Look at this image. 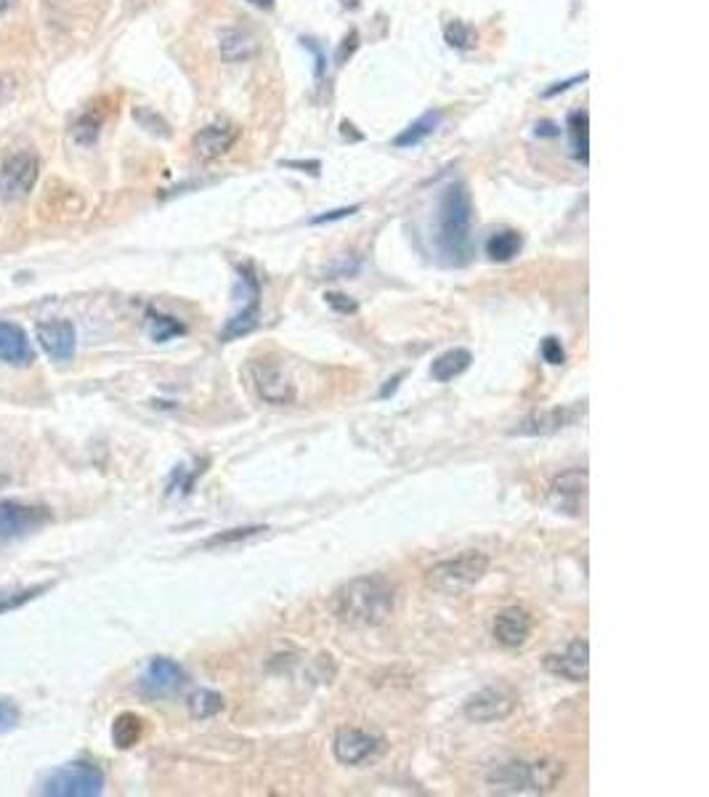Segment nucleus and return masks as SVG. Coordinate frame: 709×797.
<instances>
[{
	"label": "nucleus",
	"mask_w": 709,
	"mask_h": 797,
	"mask_svg": "<svg viewBox=\"0 0 709 797\" xmlns=\"http://www.w3.org/2000/svg\"><path fill=\"white\" fill-rule=\"evenodd\" d=\"M471 362L473 354L468 349H449L433 359L431 375L433 380H439V383H449V380L460 378V375L471 367Z\"/></svg>",
	"instance_id": "aec40b11"
},
{
	"label": "nucleus",
	"mask_w": 709,
	"mask_h": 797,
	"mask_svg": "<svg viewBox=\"0 0 709 797\" xmlns=\"http://www.w3.org/2000/svg\"><path fill=\"white\" fill-rule=\"evenodd\" d=\"M399 380H401V375H396L394 380H388V386L383 388V396H388V394H394L396 391V386H399Z\"/></svg>",
	"instance_id": "ea45409f"
},
{
	"label": "nucleus",
	"mask_w": 709,
	"mask_h": 797,
	"mask_svg": "<svg viewBox=\"0 0 709 797\" xmlns=\"http://www.w3.org/2000/svg\"><path fill=\"white\" fill-rule=\"evenodd\" d=\"M250 378L263 402L274 404V407H285L295 402V386L293 380L287 378L285 370L274 362H253L250 364Z\"/></svg>",
	"instance_id": "9d476101"
},
{
	"label": "nucleus",
	"mask_w": 709,
	"mask_h": 797,
	"mask_svg": "<svg viewBox=\"0 0 709 797\" xmlns=\"http://www.w3.org/2000/svg\"><path fill=\"white\" fill-rule=\"evenodd\" d=\"M356 210H359V205H354V208H340V210H330V213H324V216H316L314 224H330V221H338V218H346V216H354Z\"/></svg>",
	"instance_id": "f704fd0d"
},
{
	"label": "nucleus",
	"mask_w": 709,
	"mask_h": 797,
	"mask_svg": "<svg viewBox=\"0 0 709 797\" xmlns=\"http://www.w3.org/2000/svg\"><path fill=\"white\" fill-rule=\"evenodd\" d=\"M218 54L229 64L250 62L258 54V40L245 27H224L218 32Z\"/></svg>",
	"instance_id": "a211bd4d"
},
{
	"label": "nucleus",
	"mask_w": 709,
	"mask_h": 797,
	"mask_svg": "<svg viewBox=\"0 0 709 797\" xmlns=\"http://www.w3.org/2000/svg\"><path fill=\"white\" fill-rule=\"evenodd\" d=\"M489 572V558L478 550H465L455 558H444L425 572V585L444 596H457L484 580Z\"/></svg>",
	"instance_id": "7ed1b4c3"
},
{
	"label": "nucleus",
	"mask_w": 709,
	"mask_h": 797,
	"mask_svg": "<svg viewBox=\"0 0 709 797\" xmlns=\"http://www.w3.org/2000/svg\"><path fill=\"white\" fill-rule=\"evenodd\" d=\"M287 168H311L314 173H319V163H287Z\"/></svg>",
	"instance_id": "58836bf2"
},
{
	"label": "nucleus",
	"mask_w": 709,
	"mask_h": 797,
	"mask_svg": "<svg viewBox=\"0 0 709 797\" xmlns=\"http://www.w3.org/2000/svg\"><path fill=\"white\" fill-rule=\"evenodd\" d=\"M99 133H101V117L93 115V112H88V115H83L80 120L72 123V139L78 141L80 147H91V144H96Z\"/></svg>",
	"instance_id": "c85d7f7f"
},
{
	"label": "nucleus",
	"mask_w": 709,
	"mask_h": 797,
	"mask_svg": "<svg viewBox=\"0 0 709 797\" xmlns=\"http://www.w3.org/2000/svg\"><path fill=\"white\" fill-rule=\"evenodd\" d=\"M383 744V736L370 734L364 728H340L332 739V752L343 766H362L383 750Z\"/></svg>",
	"instance_id": "6e6552de"
},
{
	"label": "nucleus",
	"mask_w": 709,
	"mask_h": 797,
	"mask_svg": "<svg viewBox=\"0 0 709 797\" xmlns=\"http://www.w3.org/2000/svg\"><path fill=\"white\" fill-rule=\"evenodd\" d=\"M269 529L266 527H245V529H229V532H221L216 534V537H210L205 545L208 548H213V545H229V542H245V540H253V537H261V534H266Z\"/></svg>",
	"instance_id": "7c9ffc66"
},
{
	"label": "nucleus",
	"mask_w": 709,
	"mask_h": 797,
	"mask_svg": "<svg viewBox=\"0 0 709 797\" xmlns=\"http://www.w3.org/2000/svg\"><path fill=\"white\" fill-rule=\"evenodd\" d=\"M38 343L46 351L48 359L54 362H72L75 349H78V333L75 325L67 319H51L38 325Z\"/></svg>",
	"instance_id": "ddd939ff"
},
{
	"label": "nucleus",
	"mask_w": 709,
	"mask_h": 797,
	"mask_svg": "<svg viewBox=\"0 0 709 797\" xmlns=\"http://www.w3.org/2000/svg\"><path fill=\"white\" fill-rule=\"evenodd\" d=\"M237 139V123H232V120H216V123H208L205 128L197 131V136L192 141L194 155L200 157V160H216V157L226 155L237 144Z\"/></svg>",
	"instance_id": "2eb2a0df"
},
{
	"label": "nucleus",
	"mask_w": 709,
	"mask_h": 797,
	"mask_svg": "<svg viewBox=\"0 0 709 797\" xmlns=\"http://www.w3.org/2000/svg\"><path fill=\"white\" fill-rule=\"evenodd\" d=\"M184 683H186L184 667L168 657H155L147 665L144 675H141L139 689L141 694L149 699H165L173 697V694H178V691L184 689Z\"/></svg>",
	"instance_id": "1a4fd4ad"
},
{
	"label": "nucleus",
	"mask_w": 709,
	"mask_h": 797,
	"mask_svg": "<svg viewBox=\"0 0 709 797\" xmlns=\"http://www.w3.org/2000/svg\"><path fill=\"white\" fill-rule=\"evenodd\" d=\"M247 3L255 8H261V11H271V8H274V0H247Z\"/></svg>",
	"instance_id": "4c0bfd02"
},
{
	"label": "nucleus",
	"mask_w": 709,
	"mask_h": 797,
	"mask_svg": "<svg viewBox=\"0 0 709 797\" xmlns=\"http://www.w3.org/2000/svg\"><path fill=\"white\" fill-rule=\"evenodd\" d=\"M473 200L463 181H452L441 189L436 210V248L444 261L463 266L471 258Z\"/></svg>",
	"instance_id": "f03ea898"
},
{
	"label": "nucleus",
	"mask_w": 709,
	"mask_h": 797,
	"mask_svg": "<svg viewBox=\"0 0 709 797\" xmlns=\"http://www.w3.org/2000/svg\"><path fill=\"white\" fill-rule=\"evenodd\" d=\"M0 362L27 367L32 362V346L27 333L14 322H0Z\"/></svg>",
	"instance_id": "6ab92c4d"
},
{
	"label": "nucleus",
	"mask_w": 709,
	"mask_h": 797,
	"mask_svg": "<svg viewBox=\"0 0 709 797\" xmlns=\"http://www.w3.org/2000/svg\"><path fill=\"white\" fill-rule=\"evenodd\" d=\"M221 710H224V697H221L218 691L200 689L189 697V712H192V718L197 720L213 718V715H218Z\"/></svg>",
	"instance_id": "a878e982"
},
{
	"label": "nucleus",
	"mask_w": 709,
	"mask_h": 797,
	"mask_svg": "<svg viewBox=\"0 0 709 797\" xmlns=\"http://www.w3.org/2000/svg\"><path fill=\"white\" fill-rule=\"evenodd\" d=\"M54 588V582H46V585H14V588H0V614H8V612H16V609H22L24 604H30V601H35L38 596H43V593H48V590Z\"/></svg>",
	"instance_id": "393cba45"
},
{
	"label": "nucleus",
	"mask_w": 709,
	"mask_h": 797,
	"mask_svg": "<svg viewBox=\"0 0 709 797\" xmlns=\"http://www.w3.org/2000/svg\"><path fill=\"white\" fill-rule=\"evenodd\" d=\"M19 720H22L19 705L11 702V699H0V734H6V731L19 726Z\"/></svg>",
	"instance_id": "2f4dec72"
},
{
	"label": "nucleus",
	"mask_w": 709,
	"mask_h": 797,
	"mask_svg": "<svg viewBox=\"0 0 709 797\" xmlns=\"http://www.w3.org/2000/svg\"><path fill=\"white\" fill-rule=\"evenodd\" d=\"M40 160L32 152H16L0 168V197L6 202H19L38 184Z\"/></svg>",
	"instance_id": "423d86ee"
},
{
	"label": "nucleus",
	"mask_w": 709,
	"mask_h": 797,
	"mask_svg": "<svg viewBox=\"0 0 709 797\" xmlns=\"http://www.w3.org/2000/svg\"><path fill=\"white\" fill-rule=\"evenodd\" d=\"M524 248V240L521 234L513 232V229H502V232H494L489 240H486V256L497 261V264H508L513 258L521 253Z\"/></svg>",
	"instance_id": "412c9836"
},
{
	"label": "nucleus",
	"mask_w": 709,
	"mask_h": 797,
	"mask_svg": "<svg viewBox=\"0 0 709 797\" xmlns=\"http://www.w3.org/2000/svg\"><path fill=\"white\" fill-rule=\"evenodd\" d=\"M529 771H532L534 795H540V792H553L555 787L561 784L563 774H566V768H563L561 760H550V758H542V760H534V763H529Z\"/></svg>",
	"instance_id": "4be33fe9"
},
{
	"label": "nucleus",
	"mask_w": 709,
	"mask_h": 797,
	"mask_svg": "<svg viewBox=\"0 0 709 797\" xmlns=\"http://www.w3.org/2000/svg\"><path fill=\"white\" fill-rule=\"evenodd\" d=\"M186 327L178 322L176 317H168V314H157V311H149V335L155 338L157 343H165L176 335H184Z\"/></svg>",
	"instance_id": "cd10ccee"
},
{
	"label": "nucleus",
	"mask_w": 709,
	"mask_h": 797,
	"mask_svg": "<svg viewBox=\"0 0 709 797\" xmlns=\"http://www.w3.org/2000/svg\"><path fill=\"white\" fill-rule=\"evenodd\" d=\"M396 606V588L383 574H364L343 582L332 593V617L346 627L370 630L388 622Z\"/></svg>",
	"instance_id": "f257e3e1"
},
{
	"label": "nucleus",
	"mask_w": 709,
	"mask_h": 797,
	"mask_svg": "<svg viewBox=\"0 0 709 797\" xmlns=\"http://www.w3.org/2000/svg\"><path fill=\"white\" fill-rule=\"evenodd\" d=\"M537 133H548V136H555L558 131H553V125L550 123H542V125H537Z\"/></svg>",
	"instance_id": "37998d69"
},
{
	"label": "nucleus",
	"mask_w": 709,
	"mask_h": 797,
	"mask_svg": "<svg viewBox=\"0 0 709 797\" xmlns=\"http://www.w3.org/2000/svg\"><path fill=\"white\" fill-rule=\"evenodd\" d=\"M532 630H534L532 617H529V612H524V609H518V606L502 609V612L494 617L492 625L494 641L500 643V646H505V649H518V646H524V643L532 638Z\"/></svg>",
	"instance_id": "dca6fc26"
},
{
	"label": "nucleus",
	"mask_w": 709,
	"mask_h": 797,
	"mask_svg": "<svg viewBox=\"0 0 709 797\" xmlns=\"http://www.w3.org/2000/svg\"><path fill=\"white\" fill-rule=\"evenodd\" d=\"M550 503L561 513L569 516H582L587 508V471L574 468L561 476H555L550 484Z\"/></svg>",
	"instance_id": "9b49d317"
},
{
	"label": "nucleus",
	"mask_w": 709,
	"mask_h": 797,
	"mask_svg": "<svg viewBox=\"0 0 709 797\" xmlns=\"http://www.w3.org/2000/svg\"><path fill=\"white\" fill-rule=\"evenodd\" d=\"M40 792L48 797H96L104 792V774L88 760H75L48 774Z\"/></svg>",
	"instance_id": "20e7f679"
},
{
	"label": "nucleus",
	"mask_w": 709,
	"mask_h": 797,
	"mask_svg": "<svg viewBox=\"0 0 709 797\" xmlns=\"http://www.w3.org/2000/svg\"><path fill=\"white\" fill-rule=\"evenodd\" d=\"M542 665L548 673L558 675L563 681L585 683L590 678V643L585 638H577L558 654H548Z\"/></svg>",
	"instance_id": "f8f14e48"
},
{
	"label": "nucleus",
	"mask_w": 709,
	"mask_h": 797,
	"mask_svg": "<svg viewBox=\"0 0 709 797\" xmlns=\"http://www.w3.org/2000/svg\"><path fill=\"white\" fill-rule=\"evenodd\" d=\"M579 418H585V404H582V407H555V410L534 412V415H529L521 426L513 428V436L558 434L563 428L574 426Z\"/></svg>",
	"instance_id": "4468645a"
},
{
	"label": "nucleus",
	"mask_w": 709,
	"mask_h": 797,
	"mask_svg": "<svg viewBox=\"0 0 709 797\" xmlns=\"http://www.w3.org/2000/svg\"><path fill=\"white\" fill-rule=\"evenodd\" d=\"M16 3H19V0H0V16L8 14V11H11V8H14Z\"/></svg>",
	"instance_id": "a19ab883"
},
{
	"label": "nucleus",
	"mask_w": 709,
	"mask_h": 797,
	"mask_svg": "<svg viewBox=\"0 0 709 797\" xmlns=\"http://www.w3.org/2000/svg\"><path fill=\"white\" fill-rule=\"evenodd\" d=\"M486 782L492 792H500V795H524V792H532V771L524 760H510L494 768Z\"/></svg>",
	"instance_id": "f3484780"
},
{
	"label": "nucleus",
	"mask_w": 709,
	"mask_h": 797,
	"mask_svg": "<svg viewBox=\"0 0 709 797\" xmlns=\"http://www.w3.org/2000/svg\"><path fill=\"white\" fill-rule=\"evenodd\" d=\"M441 123V112L436 109V112H425L423 117H417L415 123L409 125V128H404V131L399 133L394 139V147L399 149H409V147H417L420 141H425L428 136H431L436 128H439Z\"/></svg>",
	"instance_id": "b1692460"
},
{
	"label": "nucleus",
	"mask_w": 709,
	"mask_h": 797,
	"mask_svg": "<svg viewBox=\"0 0 709 797\" xmlns=\"http://www.w3.org/2000/svg\"><path fill=\"white\" fill-rule=\"evenodd\" d=\"M542 359H545L548 364H555V367L566 362V351H563V346L558 338H553V335H550V338H545V341H542Z\"/></svg>",
	"instance_id": "473e14b6"
},
{
	"label": "nucleus",
	"mask_w": 709,
	"mask_h": 797,
	"mask_svg": "<svg viewBox=\"0 0 709 797\" xmlns=\"http://www.w3.org/2000/svg\"><path fill=\"white\" fill-rule=\"evenodd\" d=\"M141 736H144V720L136 712L117 715L115 723H112V742H115V747L131 750V747H136L141 742Z\"/></svg>",
	"instance_id": "5701e85b"
},
{
	"label": "nucleus",
	"mask_w": 709,
	"mask_h": 797,
	"mask_svg": "<svg viewBox=\"0 0 709 797\" xmlns=\"http://www.w3.org/2000/svg\"><path fill=\"white\" fill-rule=\"evenodd\" d=\"M324 298H327V303H330L332 309L343 311V314H354V311L359 309V306H356V301H351V298L343 293H327Z\"/></svg>",
	"instance_id": "72a5a7b5"
},
{
	"label": "nucleus",
	"mask_w": 709,
	"mask_h": 797,
	"mask_svg": "<svg viewBox=\"0 0 709 797\" xmlns=\"http://www.w3.org/2000/svg\"><path fill=\"white\" fill-rule=\"evenodd\" d=\"M587 75H577V78H571V80H563V83H555L553 88H548V91L542 93V96H545V99H548V96H555V93H561V91H566V88H571L574 86V83H582V80H585Z\"/></svg>",
	"instance_id": "e433bc0d"
},
{
	"label": "nucleus",
	"mask_w": 709,
	"mask_h": 797,
	"mask_svg": "<svg viewBox=\"0 0 709 797\" xmlns=\"http://www.w3.org/2000/svg\"><path fill=\"white\" fill-rule=\"evenodd\" d=\"M518 699L508 686H486L465 702V718L471 723H500L516 712Z\"/></svg>",
	"instance_id": "0eeeda50"
},
{
	"label": "nucleus",
	"mask_w": 709,
	"mask_h": 797,
	"mask_svg": "<svg viewBox=\"0 0 709 797\" xmlns=\"http://www.w3.org/2000/svg\"><path fill=\"white\" fill-rule=\"evenodd\" d=\"M359 48V35L356 32H351V35H346V40H343V46H340L338 51V62L343 64L346 62V56H351Z\"/></svg>",
	"instance_id": "c9c22d12"
},
{
	"label": "nucleus",
	"mask_w": 709,
	"mask_h": 797,
	"mask_svg": "<svg viewBox=\"0 0 709 797\" xmlns=\"http://www.w3.org/2000/svg\"><path fill=\"white\" fill-rule=\"evenodd\" d=\"M51 521V511L43 505L19 503V500H0V542L19 540L35 534Z\"/></svg>",
	"instance_id": "39448f33"
},
{
	"label": "nucleus",
	"mask_w": 709,
	"mask_h": 797,
	"mask_svg": "<svg viewBox=\"0 0 709 797\" xmlns=\"http://www.w3.org/2000/svg\"><path fill=\"white\" fill-rule=\"evenodd\" d=\"M340 6L348 8V11H354V8L362 6V0H340Z\"/></svg>",
	"instance_id": "79ce46f5"
},
{
	"label": "nucleus",
	"mask_w": 709,
	"mask_h": 797,
	"mask_svg": "<svg viewBox=\"0 0 709 797\" xmlns=\"http://www.w3.org/2000/svg\"><path fill=\"white\" fill-rule=\"evenodd\" d=\"M590 117L587 112H571L569 115V136H571V147H574V155L587 163V147H590Z\"/></svg>",
	"instance_id": "bb28decb"
},
{
	"label": "nucleus",
	"mask_w": 709,
	"mask_h": 797,
	"mask_svg": "<svg viewBox=\"0 0 709 797\" xmlns=\"http://www.w3.org/2000/svg\"><path fill=\"white\" fill-rule=\"evenodd\" d=\"M444 38H447V43L452 48H473L476 46V32L468 27L465 22H449L447 27H444Z\"/></svg>",
	"instance_id": "c756f323"
}]
</instances>
